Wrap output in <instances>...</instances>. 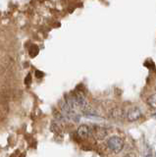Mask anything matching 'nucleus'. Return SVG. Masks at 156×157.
Segmentation results:
<instances>
[{
    "label": "nucleus",
    "instance_id": "1",
    "mask_svg": "<svg viewBox=\"0 0 156 157\" xmlns=\"http://www.w3.org/2000/svg\"><path fill=\"white\" fill-rule=\"evenodd\" d=\"M107 146L110 151H112L115 154H118L124 148V141L120 137L114 135V137H111L107 141Z\"/></svg>",
    "mask_w": 156,
    "mask_h": 157
},
{
    "label": "nucleus",
    "instance_id": "2",
    "mask_svg": "<svg viewBox=\"0 0 156 157\" xmlns=\"http://www.w3.org/2000/svg\"><path fill=\"white\" fill-rule=\"evenodd\" d=\"M126 117L129 122H136V121L140 120V118L143 117V111H141L140 107L133 106L128 110Z\"/></svg>",
    "mask_w": 156,
    "mask_h": 157
},
{
    "label": "nucleus",
    "instance_id": "3",
    "mask_svg": "<svg viewBox=\"0 0 156 157\" xmlns=\"http://www.w3.org/2000/svg\"><path fill=\"white\" fill-rule=\"evenodd\" d=\"M108 132L107 130L105 129L103 127H100V126H93L91 128V135H93V138H95L96 141H102L104 140L107 135Z\"/></svg>",
    "mask_w": 156,
    "mask_h": 157
},
{
    "label": "nucleus",
    "instance_id": "4",
    "mask_svg": "<svg viewBox=\"0 0 156 157\" xmlns=\"http://www.w3.org/2000/svg\"><path fill=\"white\" fill-rule=\"evenodd\" d=\"M77 135L81 140H87L91 135V128L87 125H81L77 130Z\"/></svg>",
    "mask_w": 156,
    "mask_h": 157
},
{
    "label": "nucleus",
    "instance_id": "5",
    "mask_svg": "<svg viewBox=\"0 0 156 157\" xmlns=\"http://www.w3.org/2000/svg\"><path fill=\"white\" fill-rule=\"evenodd\" d=\"M110 116L114 120H123L125 117V111L121 107H115L110 111Z\"/></svg>",
    "mask_w": 156,
    "mask_h": 157
},
{
    "label": "nucleus",
    "instance_id": "6",
    "mask_svg": "<svg viewBox=\"0 0 156 157\" xmlns=\"http://www.w3.org/2000/svg\"><path fill=\"white\" fill-rule=\"evenodd\" d=\"M146 103L150 108L156 109V92L148 96L147 99H146Z\"/></svg>",
    "mask_w": 156,
    "mask_h": 157
},
{
    "label": "nucleus",
    "instance_id": "7",
    "mask_svg": "<svg viewBox=\"0 0 156 157\" xmlns=\"http://www.w3.org/2000/svg\"><path fill=\"white\" fill-rule=\"evenodd\" d=\"M124 157H136V155H134V153H128V154H126Z\"/></svg>",
    "mask_w": 156,
    "mask_h": 157
},
{
    "label": "nucleus",
    "instance_id": "8",
    "mask_svg": "<svg viewBox=\"0 0 156 157\" xmlns=\"http://www.w3.org/2000/svg\"><path fill=\"white\" fill-rule=\"evenodd\" d=\"M145 157H152V155H151V154H148V155H146Z\"/></svg>",
    "mask_w": 156,
    "mask_h": 157
},
{
    "label": "nucleus",
    "instance_id": "9",
    "mask_svg": "<svg viewBox=\"0 0 156 157\" xmlns=\"http://www.w3.org/2000/svg\"><path fill=\"white\" fill-rule=\"evenodd\" d=\"M154 116H155V118H156V113H155V114H154Z\"/></svg>",
    "mask_w": 156,
    "mask_h": 157
}]
</instances>
